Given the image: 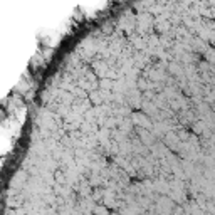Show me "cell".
<instances>
[{
    "mask_svg": "<svg viewBox=\"0 0 215 215\" xmlns=\"http://www.w3.org/2000/svg\"><path fill=\"white\" fill-rule=\"evenodd\" d=\"M94 212L98 215H108V208H104V207H96L94 208Z\"/></svg>",
    "mask_w": 215,
    "mask_h": 215,
    "instance_id": "cell-1",
    "label": "cell"
}]
</instances>
